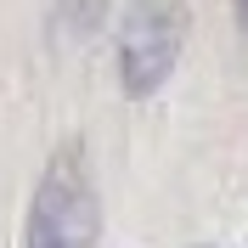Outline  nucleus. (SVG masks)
<instances>
[{
	"instance_id": "3",
	"label": "nucleus",
	"mask_w": 248,
	"mask_h": 248,
	"mask_svg": "<svg viewBox=\"0 0 248 248\" xmlns=\"http://www.w3.org/2000/svg\"><path fill=\"white\" fill-rule=\"evenodd\" d=\"M237 6H243V23H248V0H237Z\"/></svg>"
},
{
	"instance_id": "1",
	"label": "nucleus",
	"mask_w": 248,
	"mask_h": 248,
	"mask_svg": "<svg viewBox=\"0 0 248 248\" xmlns=\"http://www.w3.org/2000/svg\"><path fill=\"white\" fill-rule=\"evenodd\" d=\"M96 226H102V209H96V186H91V170H85V153L68 147V153L51 158L46 181L34 192L29 248H91Z\"/></svg>"
},
{
	"instance_id": "2",
	"label": "nucleus",
	"mask_w": 248,
	"mask_h": 248,
	"mask_svg": "<svg viewBox=\"0 0 248 248\" xmlns=\"http://www.w3.org/2000/svg\"><path fill=\"white\" fill-rule=\"evenodd\" d=\"M181 29H186V6L181 0H136V12L124 17V40H119L124 91L147 96L158 79L175 68Z\"/></svg>"
}]
</instances>
